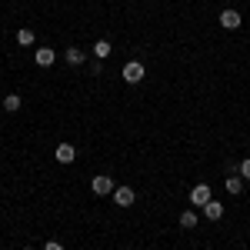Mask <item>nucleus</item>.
<instances>
[{
    "label": "nucleus",
    "instance_id": "obj_1",
    "mask_svg": "<svg viewBox=\"0 0 250 250\" xmlns=\"http://www.w3.org/2000/svg\"><path fill=\"white\" fill-rule=\"evenodd\" d=\"M90 190H94L97 197H107V193H114V180H110L107 173H100V177L90 180Z\"/></svg>",
    "mask_w": 250,
    "mask_h": 250
},
{
    "label": "nucleus",
    "instance_id": "obj_2",
    "mask_svg": "<svg viewBox=\"0 0 250 250\" xmlns=\"http://www.w3.org/2000/svg\"><path fill=\"white\" fill-rule=\"evenodd\" d=\"M124 80H127V83H140V80H144V63H140V60H130V63L124 67Z\"/></svg>",
    "mask_w": 250,
    "mask_h": 250
},
{
    "label": "nucleus",
    "instance_id": "obj_3",
    "mask_svg": "<svg viewBox=\"0 0 250 250\" xmlns=\"http://www.w3.org/2000/svg\"><path fill=\"white\" fill-rule=\"evenodd\" d=\"M207 200H213V197H210V187H207V184H197V187L190 190V204H193V207H204Z\"/></svg>",
    "mask_w": 250,
    "mask_h": 250
},
{
    "label": "nucleus",
    "instance_id": "obj_4",
    "mask_svg": "<svg viewBox=\"0 0 250 250\" xmlns=\"http://www.w3.org/2000/svg\"><path fill=\"white\" fill-rule=\"evenodd\" d=\"M114 200H117V207H134L137 193L130 187H114Z\"/></svg>",
    "mask_w": 250,
    "mask_h": 250
},
{
    "label": "nucleus",
    "instance_id": "obj_5",
    "mask_svg": "<svg viewBox=\"0 0 250 250\" xmlns=\"http://www.w3.org/2000/svg\"><path fill=\"white\" fill-rule=\"evenodd\" d=\"M220 27H224V30H237V27H240V14H237V10H224V14H220Z\"/></svg>",
    "mask_w": 250,
    "mask_h": 250
},
{
    "label": "nucleus",
    "instance_id": "obj_6",
    "mask_svg": "<svg viewBox=\"0 0 250 250\" xmlns=\"http://www.w3.org/2000/svg\"><path fill=\"white\" fill-rule=\"evenodd\" d=\"M54 157H57V164H74V157H77V150H74L70 144H60L57 150H54Z\"/></svg>",
    "mask_w": 250,
    "mask_h": 250
},
{
    "label": "nucleus",
    "instance_id": "obj_7",
    "mask_svg": "<svg viewBox=\"0 0 250 250\" xmlns=\"http://www.w3.org/2000/svg\"><path fill=\"white\" fill-rule=\"evenodd\" d=\"M54 60H57V54L50 47H37V67H54Z\"/></svg>",
    "mask_w": 250,
    "mask_h": 250
},
{
    "label": "nucleus",
    "instance_id": "obj_8",
    "mask_svg": "<svg viewBox=\"0 0 250 250\" xmlns=\"http://www.w3.org/2000/svg\"><path fill=\"white\" fill-rule=\"evenodd\" d=\"M204 213H207L210 220H220V217H224V204H220V200H207V204H204Z\"/></svg>",
    "mask_w": 250,
    "mask_h": 250
},
{
    "label": "nucleus",
    "instance_id": "obj_9",
    "mask_svg": "<svg viewBox=\"0 0 250 250\" xmlns=\"http://www.w3.org/2000/svg\"><path fill=\"white\" fill-rule=\"evenodd\" d=\"M83 60H87V54H83L80 47H67V63H70V67H80Z\"/></svg>",
    "mask_w": 250,
    "mask_h": 250
},
{
    "label": "nucleus",
    "instance_id": "obj_10",
    "mask_svg": "<svg viewBox=\"0 0 250 250\" xmlns=\"http://www.w3.org/2000/svg\"><path fill=\"white\" fill-rule=\"evenodd\" d=\"M224 187H227V193H240V190H244V177H237V173H233V177L224 180Z\"/></svg>",
    "mask_w": 250,
    "mask_h": 250
},
{
    "label": "nucleus",
    "instance_id": "obj_11",
    "mask_svg": "<svg viewBox=\"0 0 250 250\" xmlns=\"http://www.w3.org/2000/svg\"><path fill=\"white\" fill-rule=\"evenodd\" d=\"M110 50H114V47H110V40H97V43H94V54H97L100 60L110 57Z\"/></svg>",
    "mask_w": 250,
    "mask_h": 250
},
{
    "label": "nucleus",
    "instance_id": "obj_12",
    "mask_svg": "<svg viewBox=\"0 0 250 250\" xmlns=\"http://www.w3.org/2000/svg\"><path fill=\"white\" fill-rule=\"evenodd\" d=\"M180 227H184V230L197 227V213H193V210H184V213H180Z\"/></svg>",
    "mask_w": 250,
    "mask_h": 250
},
{
    "label": "nucleus",
    "instance_id": "obj_13",
    "mask_svg": "<svg viewBox=\"0 0 250 250\" xmlns=\"http://www.w3.org/2000/svg\"><path fill=\"white\" fill-rule=\"evenodd\" d=\"M17 43H20V47H30V43H34V34H30L27 27H23V30H17Z\"/></svg>",
    "mask_w": 250,
    "mask_h": 250
},
{
    "label": "nucleus",
    "instance_id": "obj_14",
    "mask_svg": "<svg viewBox=\"0 0 250 250\" xmlns=\"http://www.w3.org/2000/svg\"><path fill=\"white\" fill-rule=\"evenodd\" d=\"M3 107H7V110L14 114V110L20 107V97H17V94H7V97H3Z\"/></svg>",
    "mask_w": 250,
    "mask_h": 250
},
{
    "label": "nucleus",
    "instance_id": "obj_15",
    "mask_svg": "<svg viewBox=\"0 0 250 250\" xmlns=\"http://www.w3.org/2000/svg\"><path fill=\"white\" fill-rule=\"evenodd\" d=\"M240 177L250 180V157H247V160H240Z\"/></svg>",
    "mask_w": 250,
    "mask_h": 250
},
{
    "label": "nucleus",
    "instance_id": "obj_16",
    "mask_svg": "<svg viewBox=\"0 0 250 250\" xmlns=\"http://www.w3.org/2000/svg\"><path fill=\"white\" fill-rule=\"evenodd\" d=\"M43 250H63V244H57V240H50V244H47Z\"/></svg>",
    "mask_w": 250,
    "mask_h": 250
},
{
    "label": "nucleus",
    "instance_id": "obj_17",
    "mask_svg": "<svg viewBox=\"0 0 250 250\" xmlns=\"http://www.w3.org/2000/svg\"><path fill=\"white\" fill-rule=\"evenodd\" d=\"M23 250H30V247H23Z\"/></svg>",
    "mask_w": 250,
    "mask_h": 250
}]
</instances>
